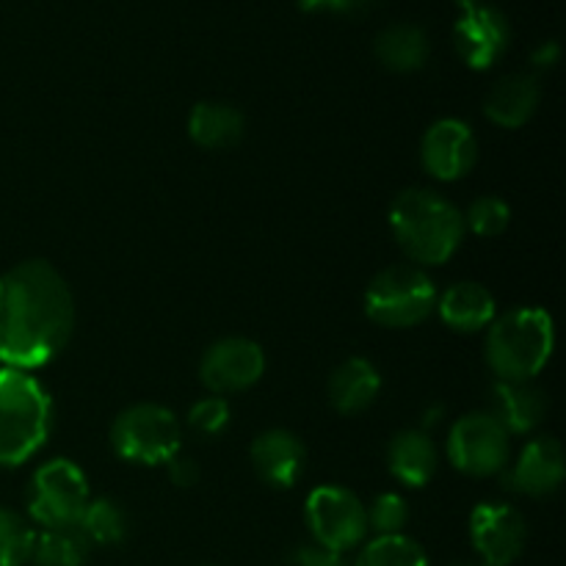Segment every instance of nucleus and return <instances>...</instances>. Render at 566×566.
<instances>
[{
    "mask_svg": "<svg viewBox=\"0 0 566 566\" xmlns=\"http://www.w3.org/2000/svg\"><path fill=\"white\" fill-rule=\"evenodd\" d=\"M75 298L48 260H25L0 274V365L36 370L70 343Z\"/></svg>",
    "mask_w": 566,
    "mask_h": 566,
    "instance_id": "f257e3e1",
    "label": "nucleus"
},
{
    "mask_svg": "<svg viewBox=\"0 0 566 566\" xmlns=\"http://www.w3.org/2000/svg\"><path fill=\"white\" fill-rule=\"evenodd\" d=\"M390 230L415 265H442L462 247V210L429 188H407L390 205Z\"/></svg>",
    "mask_w": 566,
    "mask_h": 566,
    "instance_id": "f03ea898",
    "label": "nucleus"
},
{
    "mask_svg": "<svg viewBox=\"0 0 566 566\" xmlns=\"http://www.w3.org/2000/svg\"><path fill=\"white\" fill-rule=\"evenodd\" d=\"M553 346V318L539 307H514L486 326V365L497 379H536L551 363Z\"/></svg>",
    "mask_w": 566,
    "mask_h": 566,
    "instance_id": "7ed1b4c3",
    "label": "nucleus"
},
{
    "mask_svg": "<svg viewBox=\"0 0 566 566\" xmlns=\"http://www.w3.org/2000/svg\"><path fill=\"white\" fill-rule=\"evenodd\" d=\"M53 401L28 370L0 365V468H20L48 442Z\"/></svg>",
    "mask_w": 566,
    "mask_h": 566,
    "instance_id": "20e7f679",
    "label": "nucleus"
},
{
    "mask_svg": "<svg viewBox=\"0 0 566 566\" xmlns=\"http://www.w3.org/2000/svg\"><path fill=\"white\" fill-rule=\"evenodd\" d=\"M437 287L420 265H390L370 280L365 291V313L387 329H409L434 313Z\"/></svg>",
    "mask_w": 566,
    "mask_h": 566,
    "instance_id": "39448f33",
    "label": "nucleus"
},
{
    "mask_svg": "<svg viewBox=\"0 0 566 566\" xmlns=\"http://www.w3.org/2000/svg\"><path fill=\"white\" fill-rule=\"evenodd\" d=\"M88 501L86 473L72 459L39 464L28 484V520L39 528H72L81 523Z\"/></svg>",
    "mask_w": 566,
    "mask_h": 566,
    "instance_id": "423d86ee",
    "label": "nucleus"
},
{
    "mask_svg": "<svg viewBox=\"0 0 566 566\" xmlns=\"http://www.w3.org/2000/svg\"><path fill=\"white\" fill-rule=\"evenodd\" d=\"M180 420L160 403H133L111 426V448L133 464H166L180 453Z\"/></svg>",
    "mask_w": 566,
    "mask_h": 566,
    "instance_id": "0eeeda50",
    "label": "nucleus"
},
{
    "mask_svg": "<svg viewBox=\"0 0 566 566\" xmlns=\"http://www.w3.org/2000/svg\"><path fill=\"white\" fill-rule=\"evenodd\" d=\"M307 528L315 545L346 556L368 536V512L365 503L346 486H318L310 492L304 506Z\"/></svg>",
    "mask_w": 566,
    "mask_h": 566,
    "instance_id": "6e6552de",
    "label": "nucleus"
},
{
    "mask_svg": "<svg viewBox=\"0 0 566 566\" xmlns=\"http://www.w3.org/2000/svg\"><path fill=\"white\" fill-rule=\"evenodd\" d=\"M512 457L509 431L490 412H470L453 423L448 434V459L464 475L490 479L503 473Z\"/></svg>",
    "mask_w": 566,
    "mask_h": 566,
    "instance_id": "1a4fd4ad",
    "label": "nucleus"
},
{
    "mask_svg": "<svg viewBox=\"0 0 566 566\" xmlns=\"http://www.w3.org/2000/svg\"><path fill=\"white\" fill-rule=\"evenodd\" d=\"M265 374V354L249 337H221L205 348L199 359V379L210 396H232L258 385Z\"/></svg>",
    "mask_w": 566,
    "mask_h": 566,
    "instance_id": "9d476101",
    "label": "nucleus"
},
{
    "mask_svg": "<svg viewBox=\"0 0 566 566\" xmlns=\"http://www.w3.org/2000/svg\"><path fill=\"white\" fill-rule=\"evenodd\" d=\"M528 528L523 514L509 503H479L470 514V542L479 566H512L523 556Z\"/></svg>",
    "mask_w": 566,
    "mask_h": 566,
    "instance_id": "9b49d317",
    "label": "nucleus"
},
{
    "mask_svg": "<svg viewBox=\"0 0 566 566\" xmlns=\"http://www.w3.org/2000/svg\"><path fill=\"white\" fill-rule=\"evenodd\" d=\"M453 39L464 64L473 70H486L506 53L512 28L506 14L495 6L470 3L462 6V14L453 25Z\"/></svg>",
    "mask_w": 566,
    "mask_h": 566,
    "instance_id": "f8f14e48",
    "label": "nucleus"
},
{
    "mask_svg": "<svg viewBox=\"0 0 566 566\" xmlns=\"http://www.w3.org/2000/svg\"><path fill=\"white\" fill-rule=\"evenodd\" d=\"M420 160L434 180H462L479 160V142H475L473 127L453 116L434 122L420 144Z\"/></svg>",
    "mask_w": 566,
    "mask_h": 566,
    "instance_id": "ddd939ff",
    "label": "nucleus"
},
{
    "mask_svg": "<svg viewBox=\"0 0 566 566\" xmlns=\"http://www.w3.org/2000/svg\"><path fill=\"white\" fill-rule=\"evenodd\" d=\"M564 448L556 437H536L509 468L506 486L528 497H547L564 484Z\"/></svg>",
    "mask_w": 566,
    "mask_h": 566,
    "instance_id": "4468645a",
    "label": "nucleus"
},
{
    "mask_svg": "<svg viewBox=\"0 0 566 566\" xmlns=\"http://www.w3.org/2000/svg\"><path fill=\"white\" fill-rule=\"evenodd\" d=\"M252 464L254 473L274 490H291L304 473V451L302 440L287 429H269L252 442Z\"/></svg>",
    "mask_w": 566,
    "mask_h": 566,
    "instance_id": "2eb2a0df",
    "label": "nucleus"
},
{
    "mask_svg": "<svg viewBox=\"0 0 566 566\" xmlns=\"http://www.w3.org/2000/svg\"><path fill=\"white\" fill-rule=\"evenodd\" d=\"M490 415L512 434H528L545 420L547 396L534 379L531 381H506L497 379L492 387Z\"/></svg>",
    "mask_w": 566,
    "mask_h": 566,
    "instance_id": "dca6fc26",
    "label": "nucleus"
},
{
    "mask_svg": "<svg viewBox=\"0 0 566 566\" xmlns=\"http://www.w3.org/2000/svg\"><path fill=\"white\" fill-rule=\"evenodd\" d=\"M437 313L451 329L473 335L484 332L497 318V304L490 287L481 282H457L437 296Z\"/></svg>",
    "mask_w": 566,
    "mask_h": 566,
    "instance_id": "f3484780",
    "label": "nucleus"
},
{
    "mask_svg": "<svg viewBox=\"0 0 566 566\" xmlns=\"http://www.w3.org/2000/svg\"><path fill=\"white\" fill-rule=\"evenodd\" d=\"M542 99L539 81L534 75H523V72H514V75L501 77L495 86L490 88L484 99V114L486 119L495 122V125L509 127H523L531 116L536 114Z\"/></svg>",
    "mask_w": 566,
    "mask_h": 566,
    "instance_id": "a211bd4d",
    "label": "nucleus"
},
{
    "mask_svg": "<svg viewBox=\"0 0 566 566\" xmlns=\"http://www.w3.org/2000/svg\"><path fill=\"white\" fill-rule=\"evenodd\" d=\"M381 392V376L376 365L365 357H348L329 376V401L340 415H359Z\"/></svg>",
    "mask_w": 566,
    "mask_h": 566,
    "instance_id": "6ab92c4d",
    "label": "nucleus"
},
{
    "mask_svg": "<svg viewBox=\"0 0 566 566\" xmlns=\"http://www.w3.org/2000/svg\"><path fill=\"white\" fill-rule=\"evenodd\" d=\"M387 464L390 473L407 486H426L437 473L440 453H437L434 440L423 429L398 431L387 451Z\"/></svg>",
    "mask_w": 566,
    "mask_h": 566,
    "instance_id": "aec40b11",
    "label": "nucleus"
},
{
    "mask_svg": "<svg viewBox=\"0 0 566 566\" xmlns=\"http://www.w3.org/2000/svg\"><path fill=\"white\" fill-rule=\"evenodd\" d=\"M247 133V119L241 111L230 103H219V99H208V103L193 105L191 116H188V136L205 149H230Z\"/></svg>",
    "mask_w": 566,
    "mask_h": 566,
    "instance_id": "412c9836",
    "label": "nucleus"
},
{
    "mask_svg": "<svg viewBox=\"0 0 566 566\" xmlns=\"http://www.w3.org/2000/svg\"><path fill=\"white\" fill-rule=\"evenodd\" d=\"M376 59L392 72H415L429 61V36L420 25L398 22L376 36Z\"/></svg>",
    "mask_w": 566,
    "mask_h": 566,
    "instance_id": "4be33fe9",
    "label": "nucleus"
},
{
    "mask_svg": "<svg viewBox=\"0 0 566 566\" xmlns=\"http://www.w3.org/2000/svg\"><path fill=\"white\" fill-rule=\"evenodd\" d=\"M92 545L77 525L72 528H44L33 542V566H83L88 562Z\"/></svg>",
    "mask_w": 566,
    "mask_h": 566,
    "instance_id": "5701e85b",
    "label": "nucleus"
},
{
    "mask_svg": "<svg viewBox=\"0 0 566 566\" xmlns=\"http://www.w3.org/2000/svg\"><path fill=\"white\" fill-rule=\"evenodd\" d=\"M77 528L83 531V536H86L92 547L119 545L127 534V514L111 497H97V501H88Z\"/></svg>",
    "mask_w": 566,
    "mask_h": 566,
    "instance_id": "b1692460",
    "label": "nucleus"
},
{
    "mask_svg": "<svg viewBox=\"0 0 566 566\" xmlns=\"http://www.w3.org/2000/svg\"><path fill=\"white\" fill-rule=\"evenodd\" d=\"M354 566H431L423 547L407 534L401 536H374L359 551Z\"/></svg>",
    "mask_w": 566,
    "mask_h": 566,
    "instance_id": "393cba45",
    "label": "nucleus"
},
{
    "mask_svg": "<svg viewBox=\"0 0 566 566\" xmlns=\"http://www.w3.org/2000/svg\"><path fill=\"white\" fill-rule=\"evenodd\" d=\"M33 542H36V531L31 520L22 517L14 509L0 506V566L31 564Z\"/></svg>",
    "mask_w": 566,
    "mask_h": 566,
    "instance_id": "a878e982",
    "label": "nucleus"
},
{
    "mask_svg": "<svg viewBox=\"0 0 566 566\" xmlns=\"http://www.w3.org/2000/svg\"><path fill=\"white\" fill-rule=\"evenodd\" d=\"M462 219L464 232H473L479 238H497L506 232L512 221V208L501 197H481L470 205L468 213H462Z\"/></svg>",
    "mask_w": 566,
    "mask_h": 566,
    "instance_id": "bb28decb",
    "label": "nucleus"
},
{
    "mask_svg": "<svg viewBox=\"0 0 566 566\" xmlns=\"http://www.w3.org/2000/svg\"><path fill=\"white\" fill-rule=\"evenodd\" d=\"M365 512H368V531H374V536H401L409 523L407 501L396 492L379 495Z\"/></svg>",
    "mask_w": 566,
    "mask_h": 566,
    "instance_id": "cd10ccee",
    "label": "nucleus"
},
{
    "mask_svg": "<svg viewBox=\"0 0 566 566\" xmlns=\"http://www.w3.org/2000/svg\"><path fill=\"white\" fill-rule=\"evenodd\" d=\"M230 403L224 396H205L188 409V429L199 437H219L230 426Z\"/></svg>",
    "mask_w": 566,
    "mask_h": 566,
    "instance_id": "c85d7f7f",
    "label": "nucleus"
},
{
    "mask_svg": "<svg viewBox=\"0 0 566 566\" xmlns=\"http://www.w3.org/2000/svg\"><path fill=\"white\" fill-rule=\"evenodd\" d=\"M166 473H169L171 484L182 486V490H186V486L199 484V475H202V473H199L197 459L182 457V453H175V457L166 462Z\"/></svg>",
    "mask_w": 566,
    "mask_h": 566,
    "instance_id": "c756f323",
    "label": "nucleus"
},
{
    "mask_svg": "<svg viewBox=\"0 0 566 566\" xmlns=\"http://www.w3.org/2000/svg\"><path fill=\"white\" fill-rule=\"evenodd\" d=\"M293 566H348L340 553H332L321 545H304L293 553Z\"/></svg>",
    "mask_w": 566,
    "mask_h": 566,
    "instance_id": "7c9ffc66",
    "label": "nucleus"
},
{
    "mask_svg": "<svg viewBox=\"0 0 566 566\" xmlns=\"http://www.w3.org/2000/svg\"><path fill=\"white\" fill-rule=\"evenodd\" d=\"M370 0H298L304 11H335V14H359Z\"/></svg>",
    "mask_w": 566,
    "mask_h": 566,
    "instance_id": "2f4dec72",
    "label": "nucleus"
},
{
    "mask_svg": "<svg viewBox=\"0 0 566 566\" xmlns=\"http://www.w3.org/2000/svg\"><path fill=\"white\" fill-rule=\"evenodd\" d=\"M556 61H558V44L556 42H545L536 48L534 64L539 66V70H547V66H553Z\"/></svg>",
    "mask_w": 566,
    "mask_h": 566,
    "instance_id": "473e14b6",
    "label": "nucleus"
},
{
    "mask_svg": "<svg viewBox=\"0 0 566 566\" xmlns=\"http://www.w3.org/2000/svg\"><path fill=\"white\" fill-rule=\"evenodd\" d=\"M442 420V407H434L426 412V420H423V431H429L431 426H437Z\"/></svg>",
    "mask_w": 566,
    "mask_h": 566,
    "instance_id": "72a5a7b5",
    "label": "nucleus"
},
{
    "mask_svg": "<svg viewBox=\"0 0 566 566\" xmlns=\"http://www.w3.org/2000/svg\"><path fill=\"white\" fill-rule=\"evenodd\" d=\"M459 6H470V3H484V0H457Z\"/></svg>",
    "mask_w": 566,
    "mask_h": 566,
    "instance_id": "f704fd0d",
    "label": "nucleus"
},
{
    "mask_svg": "<svg viewBox=\"0 0 566 566\" xmlns=\"http://www.w3.org/2000/svg\"><path fill=\"white\" fill-rule=\"evenodd\" d=\"M451 566H479V564H468V562H462V564H451Z\"/></svg>",
    "mask_w": 566,
    "mask_h": 566,
    "instance_id": "c9c22d12",
    "label": "nucleus"
}]
</instances>
